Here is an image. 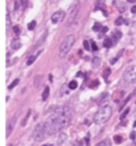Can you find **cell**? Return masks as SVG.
<instances>
[{"label":"cell","instance_id":"1","mask_svg":"<svg viewBox=\"0 0 136 146\" xmlns=\"http://www.w3.org/2000/svg\"><path fill=\"white\" fill-rule=\"evenodd\" d=\"M111 115H112V107L110 105H104L96 111V114L94 117V121H95L96 125H103L110 119Z\"/></svg>","mask_w":136,"mask_h":146},{"label":"cell","instance_id":"2","mask_svg":"<svg viewBox=\"0 0 136 146\" xmlns=\"http://www.w3.org/2000/svg\"><path fill=\"white\" fill-rule=\"evenodd\" d=\"M73 43H75V35H68L65 36L63 42L60 43V47H59V58H64L68 55L69 50L72 48Z\"/></svg>","mask_w":136,"mask_h":146},{"label":"cell","instance_id":"3","mask_svg":"<svg viewBox=\"0 0 136 146\" xmlns=\"http://www.w3.org/2000/svg\"><path fill=\"white\" fill-rule=\"evenodd\" d=\"M44 135H47V127H45V123H39L35 126L33 131H32V138L35 141H41Z\"/></svg>","mask_w":136,"mask_h":146},{"label":"cell","instance_id":"4","mask_svg":"<svg viewBox=\"0 0 136 146\" xmlns=\"http://www.w3.org/2000/svg\"><path fill=\"white\" fill-rule=\"evenodd\" d=\"M123 80L126 83H135L136 82V66L132 64L128 68H126L123 74Z\"/></svg>","mask_w":136,"mask_h":146},{"label":"cell","instance_id":"5","mask_svg":"<svg viewBox=\"0 0 136 146\" xmlns=\"http://www.w3.org/2000/svg\"><path fill=\"white\" fill-rule=\"evenodd\" d=\"M79 8H80V3L76 2L75 4L71 7V10H69V14H68V18H67V22H65V26H71L72 23L76 20L77 14H79Z\"/></svg>","mask_w":136,"mask_h":146},{"label":"cell","instance_id":"6","mask_svg":"<svg viewBox=\"0 0 136 146\" xmlns=\"http://www.w3.org/2000/svg\"><path fill=\"white\" fill-rule=\"evenodd\" d=\"M63 19H64V12L63 11H56V12L52 14L51 22H52V24H57V23H60Z\"/></svg>","mask_w":136,"mask_h":146},{"label":"cell","instance_id":"7","mask_svg":"<svg viewBox=\"0 0 136 146\" xmlns=\"http://www.w3.org/2000/svg\"><path fill=\"white\" fill-rule=\"evenodd\" d=\"M41 52H43V50H37V51H35V52L32 54V55H31V56L28 58V60H27V66H31V64H32V63L35 62V60H36L37 58H39V55H40Z\"/></svg>","mask_w":136,"mask_h":146},{"label":"cell","instance_id":"8","mask_svg":"<svg viewBox=\"0 0 136 146\" xmlns=\"http://www.w3.org/2000/svg\"><path fill=\"white\" fill-rule=\"evenodd\" d=\"M17 114H19V113H16V114L13 115V117H12V119L9 121L8 126H7V137H8V135H9V133H11V131H12V130H13L15 122H16V119H17Z\"/></svg>","mask_w":136,"mask_h":146},{"label":"cell","instance_id":"9","mask_svg":"<svg viewBox=\"0 0 136 146\" xmlns=\"http://www.w3.org/2000/svg\"><path fill=\"white\" fill-rule=\"evenodd\" d=\"M20 47H21V42H19L17 39H15V40L11 42V48H12V50H19Z\"/></svg>","mask_w":136,"mask_h":146},{"label":"cell","instance_id":"10","mask_svg":"<svg viewBox=\"0 0 136 146\" xmlns=\"http://www.w3.org/2000/svg\"><path fill=\"white\" fill-rule=\"evenodd\" d=\"M115 6H116V8H118L120 12H124V11H126V4H124V3H122V2H115Z\"/></svg>","mask_w":136,"mask_h":146},{"label":"cell","instance_id":"11","mask_svg":"<svg viewBox=\"0 0 136 146\" xmlns=\"http://www.w3.org/2000/svg\"><path fill=\"white\" fill-rule=\"evenodd\" d=\"M48 97H49V87L45 86L44 87V91H43V95H41V99H43V101H47Z\"/></svg>","mask_w":136,"mask_h":146},{"label":"cell","instance_id":"12","mask_svg":"<svg viewBox=\"0 0 136 146\" xmlns=\"http://www.w3.org/2000/svg\"><path fill=\"white\" fill-rule=\"evenodd\" d=\"M103 44L106 48H110V47H112V44H114V40H112V38H107V39H104Z\"/></svg>","mask_w":136,"mask_h":146},{"label":"cell","instance_id":"13","mask_svg":"<svg viewBox=\"0 0 136 146\" xmlns=\"http://www.w3.org/2000/svg\"><path fill=\"white\" fill-rule=\"evenodd\" d=\"M31 113H32V111L28 110V111H27V114H25V117L23 118V121H21V126H23V127H24V126L27 125V121H28V118L31 117Z\"/></svg>","mask_w":136,"mask_h":146},{"label":"cell","instance_id":"14","mask_svg":"<svg viewBox=\"0 0 136 146\" xmlns=\"http://www.w3.org/2000/svg\"><path fill=\"white\" fill-rule=\"evenodd\" d=\"M104 3H106V0H96V4H95V10H102V7L104 6Z\"/></svg>","mask_w":136,"mask_h":146},{"label":"cell","instance_id":"15","mask_svg":"<svg viewBox=\"0 0 136 146\" xmlns=\"http://www.w3.org/2000/svg\"><path fill=\"white\" fill-rule=\"evenodd\" d=\"M120 38H122V32H120V31H115L114 34H112V40H119L120 39Z\"/></svg>","mask_w":136,"mask_h":146},{"label":"cell","instance_id":"16","mask_svg":"<svg viewBox=\"0 0 136 146\" xmlns=\"http://www.w3.org/2000/svg\"><path fill=\"white\" fill-rule=\"evenodd\" d=\"M68 87H69L71 90L77 89V82H76V80H71V82H69V84H68Z\"/></svg>","mask_w":136,"mask_h":146},{"label":"cell","instance_id":"17","mask_svg":"<svg viewBox=\"0 0 136 146\" xmlns=\"http://www.w3.org/2000/svg\"><path fill=\"white\" fill-rule=\"evenodd\" d=\"M65 139H67V135L65 134H60L59 139H57V143H63V142H65Z\"/></svg>","mask_w":136,"mask_h":146},{"label":"cell","instance_id":"18","mask_svg":"<svg viewBox=\"0 0 136 146\" xmlns=\"http://www.w3.org/2000/svg\"><path fill=\"white\" fill-rule=\"evenodd\" d=\"M114 141H115V143H122V142H123V137L122 135H115L114 137Z\"/></svg>","mask_w":136,"mask_h":146},{"label":"cell","instance_id":"19","mask_svg":"<svg viewBox=\"0 0 136 146\" xmlns=\"http://www.w3.org/2000/svg\"><path fill=\"white\" fill-rule=\"evenodd\" d=\"M100 30H103V27L100 23H95L94 24V31H100Z\"/></svg>","mask_w":136,"mask_h":146},{"label":"cell","instance_id":"20","mask_svg":"<svg viewBox=\"0 0 136 146\" xmlns=\"http://www.w3.org/2000/svg\"><path fill=\"white\" fill-rule=\"evenodd\" d=\"M123 23H126V22H124V19H123V18H118V19L115 20V24H116V26H122Z\"/></svg>","mask_w":136,"mask_h":146},{"label":"cell","instance_id":"21","mask_svg":"<svg viewBox=\"0 0 136 146\" xmlns=\"http://www.w3.org/2000/svg\"><path fill=\"white\" fill-rule=\"evenodd\" d=\"M35 27H36V22H35V20H32L31 23H28V30H29V31H32Z\"/></svg>","mask_w":136,"mask_h":146},{"label":"cell","instance_id":"22","mask_svg":"<svg viewBox=\"0 0 136 146\" xmlns=\"http://www.w3.org/2000/svg\"><path fill=\"white\" fill-rule=\"evenodd\" d=\"M106 98H108V93H104V94H102V97H100V98L98 99V102H99V103H102V102H103Z\"/></svg>","mask_w":136,"mask_h":146},{"label":"cell","instance_id":"23","mask_svg":"<svg viewBox=\"0 0 136 146\" xmlns=\"http://www.w3.org/2000/svg\"><path fill=\"white\" fill-rule=\"evenodd\" d=\"M83 46H84V48H85V50H89V48H91V43H89V40H84Z\"/></svg>","mask_w":136,"mask_h":146},{"label":"cell","instance_id":"24","mask_svg":"<svg viewBox=\"0 0 136 146\" xmlns=\"http://www.w3.org/2000/svg\"><path fill=\"white\" fill-rule=\"evenodd\" d=\"M17 83H19V79H15V80H13V82H12V83H11V84H9V86H8V89H9V90H11V89H13V87H15V86H16V84H17Z\"/></svg>","mask_w":136,"mask_h":146},{"label":"cell","instance_id":"25","mask_svg":"<svg viewBox=\"0 0 136 146\" xmlns=\"http://www.w3.org/2000/svg\"><path fill=\"white\" fill-rule=\"evenodd\" d=\"M20 4H21V2H20V0H16V2H15V7H13L15 11H17L19 8H20Z\"/></svg>","mask_w":136,"mask_h":146},{"label":"cell","instance_id":"26","mask_svg":"<svg viewBox=\"0 0 136 146\" xmlns=\"http://www.w3.org/2000/svg\"><path fill=\"white\" fill-rule=\"evenodd\" d=\"M128 113H130V109H126V110H124L123 113H122V117H120V118H122V119H124V118H126L127 115H128Z\"/></svg>","mask_w":136,"mask_h":146},{"label":"cell","instance_id":"27","mask_svg":"<svg viewBox=\"0 0 136 146\" xmlns=\"http://www.w3.org/2000/svg\"><path fill=\"white\" fill-rule=\"evenodd\" d=\"M108 145H110V142L108 141H102V142H99L96 146H108Z\"/></svg>","mask_w":136,"mask_h":146},{"label":"cell","instance_id":"28","mask_svg":"<svg viewBox=\"0 0 136 146\" xmlns=\"http://www.w3.org/2000/svg\"><path fill=\"white\" fill-rule=\"evenodd\" d=\"M110 74H111V70H110V68H107V70L106 71H104V74H103V76H104V78H108V76H110Z\"/></svg>","mask_w":136,"mask_h":146},{"label":"cell","instance_id":"29","mask_svg":"<svg viewBox=\"0 0 136 146\" xmlns=\"http://www.w3.org/2000/svg\"><path fill=\"white\" fill-rule=\"evenodd\" d=\"M99 86V80H94V82L91 83V89H95V87Z\"/></svg>","mask_w":136,"mask_h":146},{"label":"cell","instance_id":"30","mask_svg":"<svg viewBox=\"0 0 136 146\" xmlns=\"http://www.w3.org/2000/svg\"><path fill=\"white\" fill-rule=\"evenodd\" d=\"M91 48L94 50V51H98V46H96L95 42H91Z\"/></svg>","mask_w":136,"mask_h":146},{"label":"cell","instance_id":"31","mask_svg":"<svg viewBox=\"0 0 136 146\" xmlns=\"http://www.w3.org/2000/svg\"><path fill=\"white\" fill-rule=\"evenodd\" d=\"M13 32L16 34V35H19V34H20V28H19L17 26H15V27H13Z\"/></svg>","mask_w":136,"mask_h":146},{"label":"cell","instance_id":"32","mask_svg":"<svg viewBox=\"0 0 136 146\" xmlns=\"http://www.w3.org/2000/svg\"><path fill=\"white\" fill-rule=\"evenodd\" d=\"M41 79V76H36L35 78V86H39V80Z\"/></svg>","mask_w":136,"mask_h":146},{"label":"cell","instance_id":"33","mask_svg":"<svg viewBox=\"0 0 136 146\" xmlns=\"http://www.w3.org/2000/svg\"><path fill=\"white\" fill-rule=\"evenodd\" d=\"M94 66H96V67L100 66V60L99 59H94Z\"/></svg>","mask_w":136,"mask_h":146},{"label":"cell","instance_id":"34","mask_svg":"<svg viewBox=\"0 0 136 146\" xmlns=\"http://www.w3.org/2000/svg\"><path fill=\"white\" fill-rule=\"evenodd\" d=\"M85 145H89V135H87V137H85Z\"/></svg>","mask_w":136,"mask_h":146},{"label":"cell","instance_id":"35","mask_svg":"<svg viewBox=\"0 0 136 146\" xmlns=\"http://www.w3.org/2000/svg\"><path fill=\"white\" fill-rule=\"evenodd\" d=\"M130 137H131V139H135V137H136V134H135L134 131H132V133H131V135H130Z\"/></svg>","mask_w":136,"mask_h":146},{"label":"cell","instance_id":"36","mask_svg":"<svg viewBox=\"0 0 136 146\" xmlns=\"http://www.w3.org/2000/svg\"><path fill=\"white\" fill-rule=\"evenodd\" d=\"M108 31V28H107V27H103V30H102V32H107Z\"/></svg>","mask_w":136,"mask_h":146},{"label":"cell","instance_id":"37","mask_svg":"<svg viewBox=\"0 0 136 146\" xmlns=\"http://www.w3.org/2000/svg\"><path fill=\"white\" fill-rule=\"evenodd\" d=\"M131 11H132V14H136V7H132Z\"/></svg>","mask_w":136,"mask_h":146},{"label":"cell","instance_id":"38","mask_svg":"<svg viewBox=\"0 0 136 146\" xmlns=\"http://www.w3.org/2000/svg\"><path fill=\"white\" fill-rule=\"evenodd\" d=\"M76 146H83V143H81L80 141H77V142H76Z\"/></svg>","mask_w":136,"mask_h":146},{"label":"cell","instance_id":"39","mask_svg":"<svg viewBox=\"0 0 136 146\" xmlns=\"http://www.w3.org/2000/svg\"><path fill=\"white\" fill-rule=\"evenodd\" d=\"M127 2H128V3H135L136 0H127Z\"/></svg>","mask_w":136,"mask_h":146},{"label":"cell","instance_id":"40","mask_svg":"<svg viewBox=\"0 0 136 146\" xmlns=\"http://www.w3.org/2000/svg\"><path fill=\"white\" fill-rule=\"evenodd\" d=\"M43 146H52V145H43Z\"/></svg>","mask_w":136,"mask_h":146}]
</instances>
